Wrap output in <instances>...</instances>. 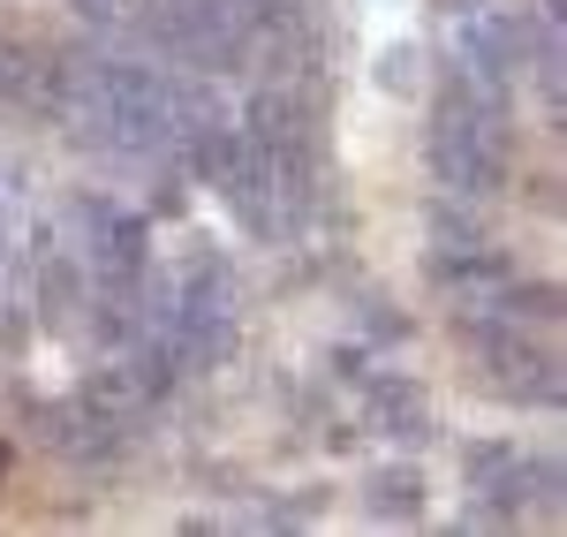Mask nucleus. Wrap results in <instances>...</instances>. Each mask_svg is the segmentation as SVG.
<instances>
[{
  "label": "nucleus",
  "instance_id": "obj_1",
  "mask_svg": "<svg viewBox=\"0 0 567 537\" xmlns=\"http://www.w3.org/2000/svg\"><path fill=\"white\" fill-rule=\"evenodd\" d=\"M61 130H76L114 159H159L167 144H182V84L130 53H76Z\"/></svg>",
  "mask_w": 567,
  "mask_h": 537
},
{
  "label": "nucleus",
  "instance_id": "obj_12",
  "mask_svg": "<svg viewBox=\"0 0 567 537\" xmlns=\"http://www.w3.org/2000/svg\"><path fill=\"white\" fill-rule=\"evenodd\" d=\"M371 515H379V523H393V515L416 523V515H424V477H416V469H379V477H371Z\"/></svg>",
  "mask_w": 567,
  "mask_h": 537
},
{
  "label": "nucleus",
  "instance_id": "obj_7",
  "mask_svg": "<svg viewBox=\"0 0 567 537\" xmlns=\"http://www.w3.org/2000/svg\"><path fill=\"white\" fill-rule=\"evenodd\" d=\"M69 69H76V53H61V45L0 39V106H8V114L61 122V106H69Z\"/></svg>",
  "mask_w": 567,
  "mask_h": 537
},
{
  "label": "nucleus",
  "instance_id": "obj_11",
  "mask_svg": "<svg viewBox=\"0 0 567 537\" xmlns=\"http://www.w3.org/2000/svg\"><path fill=\"white\" fill-rule=\"evenodd\" d=\"M492 311H507L515 326L553 333V326H560V280H507V288L492 296Z\"/></svg>",
  "mask_w": 567,
  "mask_h": 537
},
{
  "label": "nucleus",
  "instance_id": "obj_8",
  "mask_svg": "<svg viewBox=\"0 0 567 537\" xmlns=\"http://www.w3.org/2000/svg\"><path fill=\"white\" fill-rule=\"evenodd\" d=\"M424 272H432L439 296H454V303H492L515 280V258L492 250L484 235H462V242H432L424 250Z\"/></svg>",
  "mask_w": 567,
  "mask_h": 537
},
{
  "label": "nucleus",
  "instance_id": "obj_13",
  "mask_svg": "<svg viewBox=\"0 0 567 537\" xmlns=\"http://www.w3.org/2000/svg\"><path fill=\"white\" fill-rule=\"evenodd\" d=\"M84 23H106V31H122V23H136V0H69Z\"/></svg>",
  "mask_w": 567,
  "mask_h": 537
},
{
  "label": "nucleus",
  "instance_id": "obj_6",
  "mask_svg": "<svg viewBox=\"0 0 567 537\" xmlns=\"http://www.w3.org/2000/svg\"><path fill=\"white\" fill-rule=\"evenodd\" d=\"M39 440L53 462H69V469H122V454L136 447V424H122V416H106L99 402H61V409H39Z\"/></svg>",
  "mask_w": 567,
  "mask_h": 537
},
{
  "label": "nucleus",
  "instance_id": "obj_5",
  "mask_svg": "<svg viewBox=\"0 0 567 537\" xmlns=\"http://www.w3.org/2000/svg\"><path fill=\"white\" fill-rule=\"evenodd\" d=\"M76 227H84L91 288H106V296H144L152 288V227H144V213L114 205V197H76Z\"/></svg>",
  "mask_w": 567,
  "mask_h": 537
},
{
  "label": "nucleus",
  "instance_id": "obj_4",
  "mask_svg": "<svg viewBox=\"0 0 567 537\" xmlns=\"http://www.w3.org/2000/svg\"><path fill=\"white\" fill-rule=\"evenodd\" d=\"M454 341L477 357V371H492V394L515 409H560V357L553 341H537V326H515L492 303H454Z\"/></svg>",
  "mask_w": 567,
  "mask_h": 537
},
{
  "label": "nucleus",
  "instance_id": "obj_2",
  "mask_svg": "<svg viewBox=\"0 0 567 537\" xmlns=\"http://www.w3.org/2000/svg\"><path fill=\"white\" fill-rule=\"evenodd\" d=\"M424 159L446 197H499L515 175V91L470 76L462 61H446L432 84V130Z\"/></svg>",
  "mask_w": 567,
  "mask_h": 537
},
{
  "label": "nucleus",
  "instance_id": "obj_3",
  "mask_svg": "<svg viewBox=\"0 0 567 537\" xmlns=\"http://www.w3.org/2000/svg\"><path fill=\"white\" fill-rule=\"evenodd\" d=\"M454 61L484 76V84L515 91L529 84L545 91V99H560V23H545L537 8L523 0H454Z\"/></svg>",
  "mask_w": 567,
  "mask_h": 537
},
{
  "label": "nucleus",
  "instance_id": "obj_9",
  "mask_svg": "<svg viewBox=\"0 0 567 537\" xmlns=\"http://www.w3.org/2000/svg\"><path fill=\"white\" fill-rule=\"evenodd\" d=\"M363 409H371V424H379L386 440H409V447H424V440H432V402H424V386H416V379L371 371V379H363Z\"/></svg>",
  "mask_w": 567,
  "mask_h": 537
},
{
  "label": "nucleus",
  "instance_id": "obj_10",
  "mask_svg": "<svg viewBox=\"0 0 567 537\" xmlns=\"http://www.w3.org/2000/svg\"><path fill=\"white\" fill-rule=\"evenodd\" d=\"M31 272H39V303H45V311H69V303H84V288H91L84 250H69V242H53V235H39V250H31Z\"/></svg>",
  "mask_w": 567,
  "mask_h": 537
}]
</instances>
